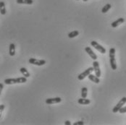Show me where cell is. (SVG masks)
I'll list each match as a JSON object with an SVG mask.
<instances>
[{"label": "cell", "instance_id": "6", "mask_svg": "<svg viewBox=\"0 0 126 125\" xmlns=\"http://www.w3.org/2000/svg\"><path fill=\"white\" fill-rule=\"evenodd\" d=\"M29 63L33 65H36V66H43L46 64V61L44 59H37L35 58H31L29 59Z\"/></svg>", "mask_w": 126, "mask_h": 125}, {"label": "cell", "instance_id": "7", "mask_svg": "<svg viewBox=\"0 0 126 125\" xmlns=\"http://www.w3.org/2000/svg\"><path fill=\"white\" fill-rule=\"evenodd\" d=\"M93 67L95 72V74L97 77H101V70H100V67H99V63L97 61L94 60V62H93Z\"/></svg>", "mask_w": 126, "mask_h": 125}, {"label": "cell", "instance_id": "12", "mask_svg": "<svg viewBox=\"0 0 126 125\" xmlns=\"http://www.w3.org/2000/svg\"><path fill=\"white\" fill-rule=\"evenodd\" d=\"M78 103L81 105H88L91 103V100L89 99H87L86 98H81L78 100Z\"/></svg>", "mask_w": 126, "mask_h": 125}, {"label": "cell", "instance_id": "25", "mask_svg": "<svg viewBox=\"0 0 126 125\" xmlns=\"http://www.w3.org/2000/svg\"><path fill=\"white\" fill-rule=\"evenodd\" d=\"M83 1H87L88 0H83Z\"/></svg>", "mask_w": 126, "mask_h": 125}, {"label": "cell", "instance_id": "17", "mask_svg": "<svg viewBox=\"0 0 126 125\" xmlns=\"http://www.w3.org/2000/svg\"><path fill=\"white\" fill-rule=\"evenodd\" d=\"M112 7V5L110 4H107L106 5H104L101 10V13H107Z\"/></svg>", "mask_w": 126, "mask_h": 125}, {"label": "cell", "instance_id": "2", "mask_svg": "<svg viewBox=\"0 0 126 125\" xmlns=\"http://www.w3.org/2000/svg\"><path fill=\"white\" fill-rule=\"evenodd\" d=\"M110 62L112 70H116L117 68V62L115 59V49L111 48L110 49Z\"/></svg>", "mask_w": 126, "mask_h": 125}, {"label": "cell", "instance_id": "13", "mask_svg": "<svg viewBox=\"0 0 126 125\" xmlns=\"http://www.w3.org/2000/svg\"><path fill=\"white\" fill-rule=\"evenodd\" d=\"M9 54L11 56H15V45L14 43H10V45Z\"/></svg>", "mask_w": 126, "mask_h": 125}, {"label": "cell", "instance_id": "18", "mask_svg": "<svg viewBox=\"0 0 126 125\" xmlns=\"http://www.w3.org/2000/svg\"><path fill=\"white\" fill-rule=\"evenodd\" d=\"M87 93H88L87 88H86V87L82 88V89H81V96H82V98H86L87 95H88Z\"/></svg>", "mask_w": 126, "mask_h": 125}, {"label": "cell", "instance_id": "3", "mask_svg": "<svg viewBox=\"0 0 126 125\" xmlns=\"http://www.w3.org/2000/svg\"><path fill=\"white\" fill-rule=\"evenodd\" d=\"M126 103V97H123L120 101L117 103V104L114 106L112 109V112L113 113H117L119 111V110L123 106V105H125Z\"/></svg>", "mask_w": 126, "mask_h": 125}, {"label": "cell", "instance_id": "24", "mask_svg": "<svg viewBox=\"0 0 126 125\" xmlns=\"http://www.w3.org/2000/svg\"><path fill=\"white\" fill-rule=\"evenodd\" d=\"M4 88V85L2 84V83H0V89H1V90L3 89Z\"/></svg>", "mask_w": 126, "mask_h": 125}, {"label": "cell", "instance_id": "16", "mask_svg": "<svg viewBox=\"0 0 126 125\" xmlns=\"http://www.w3.org/2000/svg\"><path fill=\"white\" fill-rule=\"evenodd\" d=\"M20 72L23 74V75L25 77H29L31 75H30V73L28 72V71L27 70V69H25V67H21L20 69Z\"/></svg>", "mask_w": 126, "mask_h": 125}, {"label": "cell", "instance_id": "26", "mask_svg": "<svg viewBox=\"0 0 126 125\" xmlns=\"http://www.w3.org/2000/svg\"><path fill=\"white\" fill-rule=\"evenodd\" d=\"M77 1H79V0H77Z\"/></svg>", "mask_w": 126, "mask_h": 125}, {"label": "cell", "instance_id": "14", "mask_svg": "<svg viewBox=\"0 0 126 125\" xmlns=\"http://www.w3.org/2000/svg\"><path fill=\"white\" fill-rule=\"evenodd\" d=\"M17 4H32L33 3V0H17Z\"/></svg>", "mask_w": 126, "mask_h": 125}, {"label": "cell", "instance_id": "10", "mask_svg": "<svg viewBox=\"0 0 126 125\" xmlns=\"http://www.w3.org/2000/svg\"><path fill=\"white\" fill-rule=\"evenodd\" d=\"M125 22V19L123 18V17H120V18H118L117 20H115V21H114L112 23V28H117V26H119V25H120V24H122V23H123Z\"/></svg>", "mask_w": 126, "mask_h": 125}, {"label": "cell", "instance_id": "23", "mask_svg": "<svg viewBox=\"0 0 126 125\" xmlns=\"http://www.w3.org/2000/svg\"><path fill=\"white\" fill-rule=\"evenodd\" d=\"M64 125H71V122H70V121H65V122H64Z\"/></svg>", "mask_w": 126, "mask_h": 125}, {"label": "cell", "instance_id": "21", "mask_svg": "<svg viewBox=\"0 0 126 125\" xmlns=\"http://www.w3.org/2000/svg\"><path fill=\"white\" fill-rule=\"evenodd\" d=\"M84 125V122H82V121H80V122H75L73 125Z\"/></svg>", "mask_w": 126, "mask_h": 125}, {"label": "cell", "instance_id": "5", "mask_svg": "<svg viewBox=\"0 0 126 125\" xmlns=\"http://www.w3.org/2000/svg\"><path fill=\"white\" fill-rule=\"evenodd\" d=\"M93 71H94V67H88V69H86L83 72H82L81 74H80V75L78 76V79L79 80H83L86 77L88 76Z\"/></svg>", "mask_w": 126, "mask_h": 125}, {"label": "cell", "instance_id": "11", "mask_svg": "<svg viewBox=\"0 0 126 125\" xmlns=\"http://www.w3.org/2000/svg\"><path fill=\"white\" fill-rule=\"evenodd\" d=\"M88 79H89L91 81L94 82V83L98 84V83H99V82H100L99 77H97L96 75H92V74H90V75H88Z\"/></svg>", "mask_w": 126, "mask_h": 125}, {"label": "cell", "instance_id": "19", "mask_svg": "<svg viewBox=\"0 0 126 125\" xmlns=\"http://www.w3.org/2000/svg\"><path fill=\"white\" fill-rule=\"evenodd\" d=\"M79 35V32L78 30H74V31H72L70 32L69 34H68V37L70 38H73L76 37Z\"/></svg>", "mask_w": 126, "mask_h": 125}, {"label": "cell", "instance_id": "22", "mask_svg": "<svg viewBox=\"0 0 126 125\" xmlns=\"http://www.w3.org/2000/svg\"><path fill=\"white\" fill-rule=\"evenodd\" d=\"M4 104H1L0 105V111L2 112L4 111Z\"/></svg>", "mask_w": 126, "mask_h": 125}, {"label": "cell", "instance_id": "4", "mask_svg": "<svg viewBox=\"0 0 126 125\" xmlns=\"http://www.w3.org/2000/svg\"><path fill=\"white\" fill-rule=\"evenodd\" d=\"M91 46H92L95 49H96L98 51H99L101 54H105V53H106V49H105V48H104V47H103L101 45H100L98 42H96V41H92L91 42Z\"/></svg>", "mask_w": 126, "mask_h": 125}, {"label": "cell", "instance_id": "9", "mask_svg": "<svg viewBox=\"0 0 126 125\" xmlns=\"http://www.w3.org/2000/svg\"><path fill=\"white\" fill-rule=\"evenodd\" d=\"M85 51H86V53L88 54V55L91 56V58L92 59H94V60H96L97 59V56H96V54L92 51V49L90 48V47H86L85 48Z\"/></svg>", "mask_w": 126, "mask_h": 125}, {"label": "cell", "instance_id": "20", "mask_svg": "<svg viewBox=\"0 0 126 125\" xmlns=\"http://www.w3.org/2000/svg\"><path fill=\"white\" fill-rule=\"evenodd\" d=\"M119 112L120 113H126V106H123L120 110H119Z\"/></svg>", "mask_w": 126, "mask_h": 125}, {"label": "cell", "instance_id": "15", "mask_svg": "<svg viewBox=\"0 0 126 125\" xmlns=\"http://www.w3.org/2000/svg\"><path fill=\"white\" fill-rule=\"evenodd\" d=\"M0 13L1 14L4 15L6 14V8H5V4L4 1H1L0 2Z\"/></svg>", "mask_w": 126, "mask_h": 125}, {"label": "cell", "instance_id": "1", "mask_svg": "<svg viewBox=\"0 0 126 125\" xmlns=\"http://www.w3.org/2000/svg\"><path fill=\"white\" fill-rule=\"evenodd\" d=\"M27 77H17V78H8L4 80V83L6 85H13V84H17V83H25L27 82Z\"/></svg>", "mask_w": 126, "mask_h": 125}, {"label": "cell", "instance_id": "8", "mask_svg": "<svg viewBox=\"0 0 126 125\" xmlns=\"http://www.w3.org/2000/svg\"><path fill=\"white\" fill-rule=\"evenodd\" d=\"M62 101V98L60 97H56V98H47L46 100V103L48 105H51L54 103H59Z\"/></svg>", "mask_w": 126, "mask_h": 125}]
</instances>
